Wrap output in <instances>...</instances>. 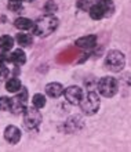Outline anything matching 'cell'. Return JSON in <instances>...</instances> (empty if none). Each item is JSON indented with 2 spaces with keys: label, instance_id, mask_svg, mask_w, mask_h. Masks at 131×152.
I'll return each instance as SVG.
<instances>
[{
  "label": "cell",
  "instance_id": "cell-23",
  "mask_svg": "<svg viewBox=\"0 0 131 152\" xmlns=\"http://www.w3.org/2000/svg\"><path fill=\"white\" fill-rule=\"evenodd\" d=\"M26 1H33V0H26Z\"/></svg>",
  "mask_w": 131,
  "mask_h": 152
},
{
  "label": "cell",
  "instance_id": "cell-16",
  "mask_svg": "<svg viewBox=\"0 0 131 152\" xmlns=\"http://www.w3.org/2000/svg\"><path fill=\"white\" fill-rule=\"evenodd\" d=\"M17 42L22 46V47H29L32 44V37L28 33H18L17 35Z\"/></svg>",
  "mask_w": 131,
  "mask_h": 152
},
{
  "label": "cell",
  "instance_id": "cell-6",
  "mask_svg": "<svg viewBox=\"0 0 131 152\" xmlns=\"http://www.w3.org/2000/svg\"><path fill=\"white\" fill-rule=\"evenodd\" d=\"M26 102H28V91L26 88H21V93L17 94L14 98H11V104H10V109L12 113H18L25 112L26 109Z\"/></svg>",
  "mask_w": 131,
  "mask_h": 152
},
{
  "label": "cell",
  "instance_id": "cell-5",
  "mask_svg": "<svg viewBox=\"0 0 131 152\" xmlns=\"http://www.w3.org/2000/svg\"><path fill=\"white\" fill-rule=\"evenodd\" d=\"M24 123H25V126L28 129H31V130L39 127V124L41 123V113H40L39 108L29 107V108L25 109Z\"/></svg>",
  "mask_w": 131,
  "mask_h": 152
},
{
  "label": "cell",
  "instance_id": "cell-3",
  "mask_svg": "<svg viewBox=\"0 0 131 152\" xmlns=\"http://www.w3.org/2000/svg\"><path fill=\"white\" fill-rule=\"evenodd\" d=\"M99 97L95 91H90L87 93L84 98H82L80 101V108L86 115H94L98 112L99 109Z\"/></svg>",
  "mask_w": 131,
  "mask_h": 152
},
{
  "label": "cell",
  "instance_id": "cell-11",
  "mask_svg": "<svg viewBox=\"0 0 131 152\" xmlns=\"http://www.w3.org/2000/svg\"><path fill=\"white\" fill-rule=\"evenodd\" d=\"M10 61L20 66V65H24L26 62V56H25V53L21 48H17V50L12 51L11 57H10Z\"/></svg>",
  "mask_w": 131,
  "mask_h": 152
},
{
  "label": "cell",
  "instance_id": "cell-20",
  "mask_svg": "<svg viewBox=\"0 0 131 152\" xmlns=\"http://www.w3.org/2000/svg\"><path fill=\"white\" fill-rule=\"evenodd\" d=\"M10 104H11V98H8V97H0V111L10 109Z\"/></svg>",
  "mask_w": 131,
  "mask_h": 152
},
{
  "label": "cell",
  "instance_id": "cell-1",
  "mask_svg": "<svg viewBox=\"0 0 131 152\" xmlns=\"http://www.w3.org/2000/svg\"><path fill=\"white\" fill-rule=\"evenodd\" d=\"M57 26H58V18L48 14L37 18V21L33 24V33H36L37 36H48L55 31Z\"/></svg>",
  "mask_w": 131,
  "mask_h": 152
},
{
  "label": "cell",
  "instance_id": "cell-8",
  "mask_svg": "<svg viewBox=\"0 0 131 152\" xmlns=\"http://www.w3.org/2000/svg\"><path fill=\"white\" fill-rule=\"evenodd\" d=\"M4 138L10 144H18L21 140V132L17 126H7L4 130Z\"/></svg>",
  "mask_w": 131,
  "mask_h": 152
},
{
  "label": "cell",
  "instance_id": "cell-2",
  "mask_svg": "<svg viewBox=\"0 0 131 152\" xmlns=\"http://www.w3.org/2000/svg\"><path fill=\"white\" fill-rule=\"evenodd\" d=\"M105 68L112 72H120L126 65V57L119 50H111L105 57Z\"/></svg>",
  "mask_w": 131,
  "mask_h": 152
},
{
  "label": "cell",
  "instance_id": "cell-10",
  "mask_svg": "<svg viewBox=\"0 0 131 152\" xmlns=\"http://www.w3.org/2000/svg\"><path fill=\"white\" fill-rule=\"evenodd\" d=\"M95 44H97L95 35H88V36H83L76 40V46L82 48H92Z\"/></svg>",
  "mask_w": 131,
  "mask_h": 152
},
{
  "label": "cell",
  "instance_id": "cell-7",
  "mask_svg": "<svg viewBox=\"0 0 131 152\" xmlns=\"http://www.w3.org/2000/svg\"><path fill=\"white\" fill-rule=\"evenodd\" d=\"M64 94H65L66 101L72 105L80 104V101L83 98V91H82V88L77 87V86H69L64 91Z\"/></svg>",
  "mask_w": 131,
  "mask_h": 152
},
{
  "label": "cell",
  "instance_id": "cell-4",
  "mask_svg": "<svg viewBox=\"0 0 131 152\" xmlns=\"http://www.w3.org/2000/svg\"><path fill=\"white\" fill-rule=\"evenodd\" d=\"M119 86H117V80L111 76H105L98 82V91L106 98H111L117 93Z\"/></svg>",
  "mask_w": 131,
  "mask_h": 152
},
{
  "label": "cell",
  "instance_id": "cell-9",
  "mask_svg": "<svg viewBox=\"0 0 131 152\" xmlns=\"http://www.w3.org/2000/svg\"><path fill=\"white\" fill-rule=\"evenodd\" d=\"M46 93H47L50 97H52V98H58L60 96L64 94V86L61 83H57V82L48 83L47 86H46Z\"/></svg>",
  "mask_w": 131,
  "mask_h": 152
},
{
  "label": "cell",
  "instance_id": "cell-21",
  "mask_svg": "<svg viewBox=\"0 0 131 152\" xmlns=\"http://www.w3.org/2000/svg\"><path fill=\"white\" fill-rule=\"evenodd\" d=\"M44 10H46L48 14H52V12H55V10H57V4L54 3L52 0H50V1H47V3H46Z\"/></svg>",
  "mask_w": 131,
  "mask_h": 152
},
{
  "label": "cell",
  "instance_id": "cell-15",
  "mask_svg": "<svg viewBox=\"0 0 131 152\" xmlns=\"http://www.w3.org/2000/svg\"><path fill=\"white\" fill-rule=\"evenodd\" d=\"M6 90L10 93H15L18 90H21V82L20 79H17V77H11L10 80H7V83H6Z\"/></svg>",
  "mask_w": 131,
  "mask_h": 152
},
{
  "label": "cell",
  "instance_id": "cell-17",
  "mask_svg": "<svg viewBox=\"0 0 131 152\" xmlns=\"http://www.w3.org/2000/svg\"><path fill=\"white\" fill-rule=\"evenodd\" d=\"M32 102H33V107L36 108H43L44 105H46V97L43 94H35L32 98Z\"/></svg>",
  "mask_w": 131,
  "mask_h": 152
},
{
  "label": "cell",
  "instance_id": "cell-14",
  "mask_svg": "<svg viewBox=\"0 0 131 152\" xmlns=\"http://www.w3.org/2000/svg\"><path fill=\"white\" fill-rule=\"evenodd\" d=\"M14 25L21 31H28V29L33 28V22L29 18H17Z\"/></svg>",
  "mask_w": 131,
  "mask_h": 152
},
{
  "label": "cell",
  "instance_id": "cell-22",
  "mask_svg": "<svg viewBox=\"0 0 131 152\" xmlns=\"http://www.w3.org/2000/svg\"><path fill=\"white\" fill-rule=\"evenodd\" d=\"M8 76V68L3 62H0V80H4Z\"/></svg>",
  "mask_w": 131,
  "mask_h": 152
},
{
  "label": "cell",
  "instance_id": "cell-13",
  "mask_svg": "<svg viewBox=\"0 0 131 152\" xmlns=\"http://www.w3.org/2000/svg\"><path fill=\"white\" fill-rule=\"evenodd\" d=\"M12 46H14V39L8 35H4V36L0 37V50L3 51H8L11 50Z\"/></svg>",
  "mask_w": 131,
  "mask_h": 152
},
{
  "label": "cell",
  "instance_id": "cell-19",
  "mask_svg": "<svg viewBox=\"0 0 131 152\" xmlns=\"http://www.w3.org/2000/svg\"><path fill=\"white\" fill-rule=\"evenodd\" d=\"M8 8L14 12H18L22 8V1L21 0H8Z\"/></svg>",
  "mask_w": 131,
  "mask_h": 152
},
{
  "label": "cell",
  "instance_id": "cell-18",
  "mask_svg": "<svg viewBox=\"0 0 131 152\" xmlns=\"http://www.w3.org/2000/svg\"><path fill=\"white\" fill-rule=\"evenodd\" d=\"M97 3L105 8V11H106V15H111L112 11L115 10V7H113V3H112V0H97Z\"/></svg>",
  "mask_w": 131,
  "mask_h": 152
},
{
  "label": "cell",
  "instance_id": "cell-12",
  "mask_svg": "<svg viewBox=\"0 0 131 152\" xmlns=\"http://www.w3.org/2000/svg\"><path fill=\"white\" fill-rule=\"evenodd\" d=\"M88 11H90V15H91L92 20H101L102 17L106 15V11H105V8H103L102 6H99L98 3L92 4Z\"/></svg>",
  "mask_w": 131,
  "mask_h": 152
}]
</instances>
